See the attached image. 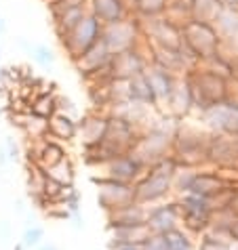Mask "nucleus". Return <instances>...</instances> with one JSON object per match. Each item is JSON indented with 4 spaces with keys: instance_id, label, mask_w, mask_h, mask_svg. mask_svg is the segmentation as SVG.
I'll return each mask as SVG.
<instances>
[{
    "instance_id": "nucleus-1",
    "label": "nucleus",
    "mask_w": 238,
    "mask_h": 250,
    "mask_svg": "<svg viewBox=\"0 0 238 250\" xmlns=\"http://www.w3.org/2000/svg\"><path fill=\"white\" fill-rule=\"evenodd\" d=\"M184 78L188 91H190L192 107H198L200 112H207V109L219 105L230 97V80L226 76H219L207 67H192Z\"/></svg>"
},
{
    "instance_id": "nucleus-2",
    "label": "nucleus",
    "mask_w": 238,
    "mask_h": 250,
    "mask_svg": "<svg viewBox=\"0 0 238 250\" xmlns=\"http://www.w3.org/2000/svg\"><path fill=\"white\" fill-rule=\"evenodd\" d=\"M181 30V42H184V51L190 55L196 65L207 63V61L215 59L221 53V38L217 30L209 23L192 21L188 19L179 25Z\"/></svg>"
},
{
    "instance_id": "nucleus-3",
    "label": "nucleus",
    "mask_w": 238,
    "mask_h": 250,
    "mask_svg": "<svg viewBox=\"0 0 238 250\" xmlns=\"http://www.w3.org/2000/svg\"><path fill=\"white\" fill-rule=\"evenodd\" d=\"M175 177V160H158L156 164L152 166L150 175L143 179L137 187H133V198H135V204L142 202H154V200L163 198L171 187V181Z\"/></svg>"
},
{
    "instance_id": "nucleus-4",
    "label": "nucleus",
    "mask_w": 238,
    "mask_h": 250,
    "mask_svg": "<svg viewBox=\"0 0 238 250\" xmlns=\"http://www.w3.org/2000/svg\"><path fill=\"white\" fill-rule=\"evenodd\" d=\"M101 30H103V25L97 21L91 13H87V15L78 21V25H76L66 38L59 40L72 63L74 61H78L95 42H99Z\"/></svg>"
},
{
    "instance_id": "nucleus-5",
    "label": "nucleus",
    "mask_w": 238,
    "mask_h": 250,
    "mask_svg": "<svg viewBox=\"0 0 238 250\" xmlns=\"http://www.w3.org/2000/svg\"><path fill=\"white\" fill-rule=\"evenodd\" d=\"M142 38V19L137 17H127L118 23L106 25L101 30V42L106 44L108 53L114 57L118 53L137 48V42Z\"/></svg>"
},
{
    "instance_id": "nucleus-6",
    "label": "nucleus",
    "mask_w": 238,
    "mask_h": 250,
    "mask_svg": "<svg viewBox=\"0 0 238 250\" xmlns=\"http://www.w3.org/2000/svg\"><path fill=\"white\" fill-rule=\"evenodd\" d=\"M148 25H142V36L152 38V46L156 48H167V51H181V30L177 23H173L171 19L156 17V19H145Z\"/></svg>"
},
{
    "instance_id": "nucleus-7",
    "label": "nucleus",
    "mask_w": 238,
    "mask_h": 250,
    "mask_svg": "<svg viewBox=\"0 0 238 250\" xmlns=\"http://www.w3.org/2000/svg\"><path fill=\"white\" fill-rule=\"evenodd\" d=\"M93 183L99 187V193H97V202L103 210L114 212L118 208H124L135 202L133 198V187L129 183H120V181H112L106 177H93Z\"/></svg>"
},
{
    "instance_id": "nucleus-8",
    "label": "nucleus",
    "mask_w": 238,
    "mask_h": 250,
    "mask_svg": "<svg viewBox=\"0 0 238 250\" xmlns=\"http://www.w3.org/2000/svg\"><path fill=\"white\" fill-rule=\"evenodd\" d=\"M202 120L221 135H238V99L228 97L219 105L202 112Z\"/></svg>"
},
{
    "instance_id": "nucleus-9",
    "label": "nucleus",
    "mask_w": 238,
    "mask_h": 250,
    "mask_svg": "<svg viewBox=\"0 0 238 250\" xmlns=\"http://www.w3.org/2000/svg\"><path fill=\"white\" fill-rule=\"evenodd\" d=\"M145 67H148V61H145V57L137 46V48H131V51L114 55L110 61L108 74L112 80H131L133 76L143 74Z\"/></svg>"
},
{
    "instance_id": "nucleus-10",
    "label": "nucleus",
    "mask_w": 238,
    "mask_h": 250,
    "mask_svg": "<svg viewBox=\"0 0 238 250\" xmlns=\"http://www.w3.org/2000/svg\"><path fill=\"white\" fill-rule=\"evenodd\" d=\"M87 11L106 27L129 17V2L127 0H87Z\"/></svg>"
},
{
    "instance_id": "nucleus-11",
    "label": "nucleus",
    "mask_w": 238,
    "mask_h": 250,
    "mask_svg": "<svg viewBox=\"0 0 238 250\" xmlns=\"http://www.w3.org/2000/svg\"><path fill=\"white\" fill-rule=\"evenodd\" d=\"M207 158L221 166L238 164V135H217L209 139Z\"/></svg>"
},
{
    "instance_id": "nucleus-12",
    "label": "nucleus",
    "mask_w": 238,
    "mask_h": 250,
    "mask_svg": "<svg viewBox=\"0 0 238 250\" xmlns=\"http://www.w3.org/2000/svg\"><path fill=\"white\" fill-rule=\"evenodd\" d=\"M106 128H108V114L106 112H95L91 109L78 122V133L82 135V145L91 147L103 141L106 137Z\"/></svg>"
},
{
    "instance_id": "nucleus-13",
    "label": "nucleus",
    "mask_w": 238,
    "mask_h": 250,
    "mask_svg": "<svg viewBox=\"0 0 238 250\" xmlns=\"http://www.w3.org/2000/svg\"><path fill=\"white\" fill-rule=\"evenodd\" d=\"M145 76H148V82L152 86V93L156 97V103H167L171 99V95L175 91V84H177V78L173 74H169L167 69L152 65L145 67Z\"/></svg>"
},
{
    "instance_id": "nucleus-14",
    "label": "nucleus",
    "mask_w": 238,
    "mask_h": 250,
    "mask_svg": "<svg viewBox=\"0 0 238 250\" xmlns=\"http://www.w3.org/2000/svg\"><path fill=\"white\" fill-rule=\"evenodd\" d=\"M181 208H184L186 223L190 227L198 229V227H205L209 223V214H211V200L190 193V196L184 198Z\"/></svg>"
},
{
    "instance_id": "nucleus-15",
    "label": "nucleus",
    "mask_w": 238,
    "mask_h": 250,
    "mask_svg": "<svg viewBox=\"0 0 238 250\" xmlns=\"http://www.w3.org/2000/svg\"><path fill=\"white\" fill-rule=\"evenodd\" d=\"M47 137L53 139V141H74L78 137V122L76 118L57 112L53 118L47 120Z\"/></svg>"
},
{
    "instance_id": "nucleus-16",
    "label": "nucleus",
    "mask_w": 238,
    "mask_h": 250,
    "mask_svg": "<svg viewBox=\"0 0 238 250\" xmlns=\"http://www.w3.org/2000/svg\"><path fill=\"white\" fill-rule=\"evenodd\" d=\"M108 166V177L112 181H120V183H131L133 179L139 177L143 166L137 162L135 158H131L129 154H124L120 158H114L112 162L106 164Z\"/></svg>"
},
{
    "instance_id": "nucleus-17",
    "label": "nucleus",
    "mask_w": 238,
    "mask_h": 250,
    "mask_svg": "<svg viewBox=\"0 0 238 250\" xmlns=\"http://www.w3.org/2000/svg\"><path fill=\"white\" fill-rule=\"evenodd\" d=\"M228 189V185L223 179H219L217 175H211V172H200V175H194L192 177V183L188 187V191L194 193V196H200V198H207L211 200L217 193H223Z\"/></svg>"
},
{
    "instance_id": "nucleus-18",
    "label": "nucleus",
    "mask_w": 238,
    "mask_h": 250,
    "mask_svg": "<svg viewBox=\"0 0 238 250\" xmlns=\"http://www.w3.org/2000/svg\"><path fill=\"white\" fill-rule=\"evenodd\" d=\"M64 158H68V154L61 143L53 141V139H48V137L38 141V147H36V166L38 168L48 170L51 166L59 164Z\"/></svg>"
},
{
    "instance_id": "nucleus-19",
    "label": "nucleus",
    "mask_w": 238,
    "mask_h": 250,
    "mask_svg": "<svg viewBox=\"0 0 238 250\" xmlns=\"http://www.w3.org/2000/svg\"><path fill=\"white\" fill-rule=\"evenodd\" d=\"M223 9L226 6L221 4V0H190V19L213 25Z\"/></svg>"
},
{
    "instance_id": "nucleus-20",
    "label": "nucleus",
    "mask_w": 238,
    "mask_h": 250,
    "mask_svg": "<svg viewBox=\"0 0 238 250\" xmlns=\"http://www.w3.org/2000/svg\"><path fill=\"white\" fill-rule=\"evenodd\" d=\"M127 86H129V99L133 103H142V105H148V107L150 105H154V107L158 105L145 72L139 74V76H133L131 80H127Z\"/></svg>"
},
{
    "instance_id": "nucleus-21",
    "label": "nucleus",
    "mask_w": 238,
    "mask_h": 250,
    "mask_svg": "<svg viewBox=\"0 0 238 250\" xmlns=\"http://www.w3.org/2000/svg\"><path fill=\"white\" fill-rule=\"evenodd\" d=\"M175 221H177V210H175V206H163V208H156L150 219H148V227H152L154 231H158L160 235L167 233V231H173L175 229Z\"/></svg>"
},
{
    "instance_id": "nucleus-22",
    "label": "nucleus",
    "mask_w": 238,
    "mask_h": 250,
    "mask_svg": "<svg viewBox=\"0 0 238 250\" xmlns=\"http://www.w3.org/2000/svg\"><path fill=\"white\" fill-rule=\"evenodd\" d=\"M30 114H34L36 118H43V120L53 118L57 114V93H51V91L38 93L30 103Z\"/></svg>"
},
{
    "instance_id": "nucleus-23",
    "label": "nucleus",
    "mask_w": 238,
    "mask_h": 250,
    "mask_svg": "<svg viewBox=\"0 0 238 250\" xmlns=\"http://www.w3.org/2000/svg\"><path fill=\"white\" fill-rule=\"evenodd\" d=\"M167 105L171 107V112L175 116H184L192 109V99H190V91H188V84H186V78L181 76L175 84V91L171 95V99L167 101Z\"/></svg>"
},
{
    "instance_id": "nucleus-24",
    "label": "nucleus",
    "mask_w": 238,
    "mask_h": 250,
    "mask_svg": "<svg viewBox=\"0 0 238 250\" xmlns=\"http://www.w3.org/2000/svg\"><path fill=\"white\" fill-rule=\"evenodd\" d=\"M133 11L137 19H156L167 13V0H133Z\"/></svg>"
},
{
    "instance_id": "nucleus-25",
    "label": "nucleus",
    "mask_w": 238,
    "mask_h": 250,
    "mask_svg": "<svg viewBox=\"0 0 238 250\" xmlns=\"http://www.w3.org/2000/svg\"><path fill=\"white\" fill-rule=\"evenodd\" d=\"M45 172H47L48 179H53L55 183H59V185H64V187L74 185L76 168H74V164H72V160H70V158H64L59 164L51 166V168L45 170Z\"/></svg>"
},
{
    "instance_id": "nucleus-26",
    "label": "nucleus",
    "mask_w": 238,
    "mask_h": 250,
    "mask_svg": "<svg viewBox=\"0 0 238 250\" xmlns=\"http://www.w3.org/2000/svg\"><path fill=\"white\" fill-rule=\"evenodd\" d=\"M30 55L34 57V61L43 67H51L55 63V53H53V48H48L47 44L30 46Z\"/></svg>"
},
{
    "instance_id": "nucleus-27",
    "label": "nucleus",
    "mask_w": 238,
    "mask_h": 250,
    "mask_svg": "<svg viewBox=\"0 0 238 250\" xmlns=\"http://www.w3.org/2000/svg\"><path fill=\"white\" fill-rule=\"evenodd\" d=\"M165 235V242H167V250H190V242L181 231L173 229V231H167Z\"/></svg>"
},
{
    "instance_id": "nucleus-28",
    "label": "nucleus",
    "mask_w": 238,
    "mask_h": 250,
    "mask_svg": "<svg viewBox=\"0 0 238 250\" xmlns=\"http://www.w3.org/2000/svg\"><path fill=\"white\" fill-rule=\"evenodd\" d=\"M43 238H45V229L38 227V225H32L24 231L22 244H24V248H36L40 242H43Z\"/></svg>"
},
{
    "instance_id": "nucleus-29",
    "label": "nucleus",
    "mask_w": 238,
    "mask_h": 250,
    "mask_svg": "<svg viewBox=\"0 0 238 250\" xmlns=\"http://www.w3.org/2000/svg\"><path fill=\"white\" fill-rule=\"evenodd\" d=\"M4 154H6V160H11V162H17L19 156H22L19 143L13 137H6V141H4Z\"/></svg>"
},
{
    "instance_id": "nucleus-30",
    "label": "nucleus",
    "mask_w": 238,
    "mask_h": 250,
    "mask_svg": "<svg viewBox=\"0 0 238 250\" xmlns=\"http://www.w3.org/2000/svg\"><path fill=\"white\" fill-rule=\"evenodd\" d=\"M57 112L61 114H68V116H76V105H74V101L70 99V97H64V95H59L57 93Z\"/></svg>"
},
{
    "instance_id": "nucleus-31",
    "label": "nucleus",
    "mask_w": 238,
    "mask_h": 250,
    "mask_svg": "<svg viewBox=\"0 0 238 250\" xmlns=\"http://www.w3.org/2000/svg\"><path fill=\"white\" fill-rule=\"evenodd\" d=\"M142 250H167L165 235H156V238H148V240L143 242Z\"/></svg>"
},
{
    "instance_id": "nucleus-32",
    "label": "nucleus",
    "mask_w": 238,
    "mask_h": 250,
    "mask_svg": "<svg viewBox=\"0 0 238 250\" xmlns=\"http://www.w3.org/2000/svg\"><path fill=\"white\" fill-rule=\"evenodd\" d=\"M202 248H207V250H228L223 244H217V242H213V240H207L205 244H202Z\"/></svg>"
},
{
    "instance_id": "nucleus-33",
    "label": "nucleus",
    "mask_w": 238,
    "mask_h": 250,
    "mask_svg": "<svg viewBox=\"0 0 238 250\" xmlns=\"http://www.w3.org/2000/svg\"><path fill=\"white\" fill-rule=\"evenodd\" d=\"M112 250H142L139 244H116Z\"/></svg>"
},
{
    "instance_id": "nucleus-34",
    "label": "nucleus",
    "mask_w": 238,
    "mask_h": 250,
    "mask_svg": "<svg viewBox=\"0 0 238 250\" xmlns=\"http://www.w3.org/2000/svg\"><path fill=\"white\" fill-rule=\"evenodd\" d=\"M221 4L226 6V9H230V11L238 9V0H221Z\"/></svg>"
},
{
    "instance_id": "nucleus-35",
    "label": "nucleus",
    "mask_w": 238,
    "mask_h": 250,
    "mask_svg": "<svg viewBox=\"0 0 238 250\" xmlns=\"http://www.w3.org/2000/svg\"><path fill=\"white\" fill-rule=\"evenodd\" d=\"M230 231H232V235L238 240V221H234V223H232V227H230Z\"/></svg>"
},
{
    "instance_id": "nucleus-36",
    "label": "nucleus",
    "mask_w": 238,
    "mask_h": 250,
    "mask_svg": "<svg viewBox=\"0 0 238 250\" xmlns=\"http://www.w3.org/2000/svg\"><path fill=\"white\" fill-rule=\"evenodd\" d=\"M4 32H6V21L0 17V34H4Z\"/></svg>"
},
{
    "instance_id": "nucleus-37",
    "label": "nucleus",
    "mask_w": 238,
    "mask_h": 250,
    "mask_svg": "<svg viewBox=\"0 0 238 250\" xmlns=\"http://www.w3.org/2000/svg\"><path fill=\"white\" fill-rule=\"evenodd\" d=\"M40 250H57V246H55V244H45Z\"/></svg>"
},
{
    "instance_id": "nucleus-38",
    "label": "nucleus",
    "mask_w": 238,
    "mask_h": 250,
    "mask_svg": "<svg viewBox=\"0 0 238 250\" xmlns=\"http://www.w3.org/2000/svg\"><path fill=\"white\" fill-rule=\"evenodd\" d=\"M13 250H25V248H24V244H22V242H19V244H17L15 248H13Z\"/></svg>"
},
{
    "instance_id": "nucleus-39",
    "label": "nucleus",
    "mask_w": 238,
    "mask_h": 250,
    "mask_svg": "<svg viewBox=\"0 0 238 250\" xmlns=\"http://www.w3.org/2000/svg\"><path fill=\"white\" fill-rule=\"evenodd\" d=\"M47 2H48V0H47Z\"/></svg>"
}]
</instances>
